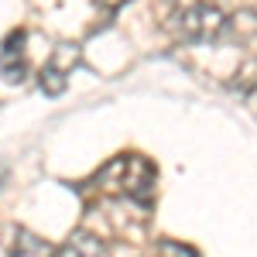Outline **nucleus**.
Masks as SVG:
<instances>
[{
    "label": "nucleus",
    "mask_w": 257,
    "mask_h": 257,
    "mask_svg": "<svg viewBox=\"0 0 257 257\" xmlns=\"http://www.w3.org/2000/svg\"><path fill=\"white\" fill-rule=\"evenodd\" d=\"M55 257H110V254H106V243L99 237L79 230V233H72V237L55 250Z\"/></svg>",
    "instance_id": "obj_5"
},
{
    "label": "nucleus",
    "mask_w": 257,
    "mask_h": 257,
    "mask_svg": "<svg viewBox=\"0 0 257 257\" xmlns=\"http://www.w3.org/2000/svg\"><path fill=\"white\" fill-rule=\"evenodd\" d=\"M223 28H226L223 11L213 7V4H206V0L189 4L175 18V35L185 41H216L223 35Z\"/></svg>",
    "instance_id": "obj_2"
},
{
    "label": "nucleus",
    "mask_w": 257,
    "mask_h": 257,
    "mask_svg": "<svg viewBox=\"0 0 257 257\" xmlns=\"http://www.w3.org/2000/svg\"><path fill=\"white\" fill-rule=\"evenodd\" d=\"M79 55H82L79 45H72V41H62V45H55V48H52V55H48V62L41 65V72H38L41 93H48V96H59V93H65L72 69L79 65Z\"/></svg>",
    "instance_id": "obj_3"
},
{
    "label": "nucleus",
    "mask_w": 257,
    "mask_h": 257,
    "mask_svg": "<svg viewBox=\"0 0 257 257\" xmlns=\"http://www.w3.org/2000/svg\"><path fill=\"white\" fill-rule=\"evenodd\" d=\"M28 35L24 31H11L4 48H0V76L7 82H21L31 69V59H28V48H24Z\"/></svg>",
    "instance_id": "obj_4"
},
{
    "label": "nucleus",
    "mask_w": 257,
    "mask_h": 257,
    "mask_svg": "<svg viewBox=\"0 0 257 257\" xmlns=\"http://www.w3.org/2000/svg\"><path fill=\"white\" fill-rule=\"evenodd\" d=\"M155 178H158V172H155V165L144 155H120V158H113L99 172L96 182L103 189L117 192V196L148 206L151 196H155Z\"/></svg>",
    "instance_id": "obj_1"
}]
</instances>
